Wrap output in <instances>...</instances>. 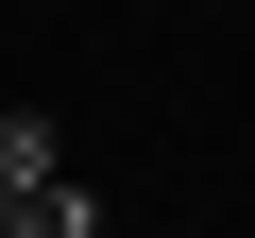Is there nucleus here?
<instances>
[{
    "instance_id": "1",
    "label": "nucleus",
    "mask_w": 255,
    "mask_h": 238,
    "mask_svg": "<svg viewBox=\"0 0 255 238\" xmlns=\"http://www.w3.org/2000/svg\"><path fill=\"white\" fill-rule=\"evenodd\" d=\"M34 187H68V153H51V119H0V204H34Z\"/></svg>"
},
{
    "instance_id": "2",
    "label": "nucleus",
    "mask_w": 255,
    "mask_h": 238,
    "mask_svg": "<svg viewBox=\"0 0 255 238\" xmlns=\"http://www.w3.org/2000/svg\"><path fill=\"white\" fill-rule=\"evenodd\" d=\"M17 221H34V238H102V204H85V187H34Z\"/></svg>"
},
{
    "instance_id": "3",
    "label": "nucleus",
    "mask_w": 255,
    "mask_h": 238,
    "mask_svg": "<svg viewBox=\"0 0 255 238\" xmlns=\"http://www.w3.org/2000/svg\"><path fill=\"white\" fill-rule=\"evenodd\" d=\"M0 238H34V221H17V204H0Z\"/></svg>"
}]
</instances>
